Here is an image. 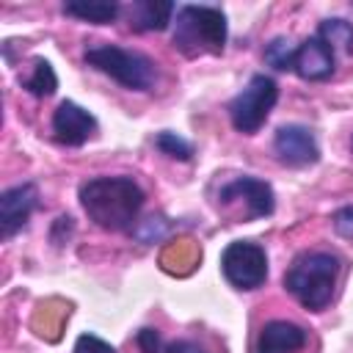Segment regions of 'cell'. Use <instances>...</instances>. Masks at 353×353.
<instances>
[{
  "mask_svg": "<svg viewBox=\"0 0 353 353\" xmlns=\"http://www.w3.org/2000/svg\"><path fill=\"white\" fill-rule=\"evenodd\" d=\"M63 14L77 17L83 22H94V25H108L121 14V6L108 0H72V3H63Z\"/></svg>",
  "mask_w": 353,
  "mask_h": 353,
  "instance_id": "14",
  "label": "cell"
},
{
  "mask_svg": "<svg viewBox=\"0 0 353 353\" xmlns=\"http://www.w3.org/2000/svg\"><path fill=\"white\" fill-rule=\"evenodd\" d=\"M279 99V85L268 74H254L248 85L229 102V119L232 127L243 135H254L270 116L273 105Z\"/></svg>",
  "mask_w": 353,
  "mask_h": 353,
  "instance_id": "5",
  "label": "cell"
},
{
  "mask_svg": "<svg viewBox=\"0 0 353 353\" xmlns=\"http://www.w3.org/2000/svg\"><path fill=\"white\" fill-rule=\"evenodd\" d=\"M334 232L339 237L353 240V204H347V207H342V210L334 212Z\"/></svg>",
  "mask_w": 353,
  "mask_h": 353,
  "instance_id": "20",
  "label": "cell"
},
{
  "mask_svg": "<svg viewBox=\"0 0 353 353\" xmlns=\"http://www.w3.org/2000/svg\"><path fill=\"white\" fill-rule=\"evenodd\" d=\"M309 342V331L290 320H270L254 342V353H298Z\"/></svg>",
  "mask_w": 353,
  "mask_h": 353,
  "instance_id": "12",
  "label": "cell"
},
{
  "mask_svg": "<svg viewBox=\"0 0 353 353\" xmlns=\"http://www.w3.org/2000/svg\"><path fill=\"white\" fill-rule=\"evenodd\" d=\"M171 44L188 55H221L226 44V17L215 6H179Z\"/></svg>",
  "mask_w": 353,
  "mask_h": 353,
  "instance_id": "3",
  "label": "cell"
},
{
  "mask_svg": "<svg viewBox=\"0 0 353 353\" xmlns=\"http://www.w3.org/2000/svg\"><path fill=\"white\" fill-rule=\"evenodd\" d=\"M74 353H116V347L97 334H80L74 342Z\"/></svg>",
  "mask_w": 353,
  "mask_h": 353,
  "instance_id": "19",
  "label": "cell"
},
{
  "mask_svg": "<svg viewBox=\"0 0 353 353\" xmlns=\"http://www.w3.org/2000/svg\"><path fill=\"white\" fill-rule=\"evenodd\" d=\"M85 63L97 72L108 74L119 85L130 91H149L157 83L154 61L138 50H127L119 44H94L85 50Z\"/></svg>",
  "mask_w": 353,
  "mask_h": 353,
  "instance_id": "4",
  "label": "cell"
},
{
  "mask_svg": "<svg viewBox=\"0 0 353 353\" xmlns=\"http://www.w3.org/2000/svg\"><path fill=\"white\" fill-rule=\"evenodd\" d=\"M97 132V119L72 99H63L52 113V135L63 146H83Z\"/></svg>",
  "mask_w": 353,
  "mask_h": 353,
  "instance_id": "10",
  "label": "cell"
},
{
  "mask_svg": "<svg viewBox=\"0 0 353 353\" xmlns=\"http://www.w3.org/2000/svg\"><path fill=\"white\" fill-rule=\"evenodd\" d=\"M176 14V6L168 3V0H138L130 6V28L138 30V33H146V30H165Z\"/></svg>",
  "mask_w": 353,
  "mask_h": 353,
  "instance_id": "13",
  "label": "cell"
},
{
  "mask_svg": "<svg viewBox=\"0 0 353 353\" xmlns=\"http://www.w3.org/2000/svg\"><path fill=\"white\" fill-rule=\"evenodd\" d=\"M22 85H25L33 97H52L55 88H58V77H55L50 61L36 58V61H33V72H30V77H25Z\"/></svg>",
  "mask_w": 353,
  "mask_h": 353,
  "instance_id": "16",
  "label": "cell"
},
{
  "mask_svg": "<svg viewBox=\"0 0 353 353\" xmlns=\"http://www.w3.org/2000/svg\"><path fill=\"white\" fill-rule=\"evenodd\" d=\"M221 270L234 290H259L268 279V256L259 243L234 240L221 254Z\"/></svg>",
  "mask_w": 353,
  "mask_h": 353,
  "instance_id": "6",
  "label": "cell"
},
{
  "mask_svg": "<svg viewBox=\"0 0 353 353\" xmlns=\"http://www.w3.org/2000/svg\"><path fill=\"white\" fill-rule=\"evenodd\" d=\"M39 207V190L33 182H22V185H14L8 188L3 196H0V232L3 237H14L25 223L28 218L36 212Z\"/></svg>",
  "mask_w": 353,
  "mask_h": 353,
  "instance_id": "9",
  "label": "cell"
},
{
  "mask_svg": "<svg viewBox=\"0 0 353 353\" xmlns=\"http://www.w3.org/2000/svg\"><path fill=\"white\" fill-rule=\"evenodd\" d=\"M336 66V52L314 33L295 47L292 72L303 80H328Z\"/></svg>",
  "mask_w": 353,
  "mask_h": 353,
  "instance_id": "11",
  "label": "cell"
},
{
  "mask_svg": "<svg viewBox=\"0 0 353 353\" xmlns=\"http://www.w3.org/2000/svg\"><path fill=\"white\" fill-rule=\"evenodd\" d=\"M295 47L287 36H276L268 47H265V61L279 69V72H292V61H295Z\"/></svg>",
  "mask_w": 353,
  "mask_h": 353,
  "instance_id": "17",
  "label": "cell"
},
{
  "mask_svg": "<svg viewBox=\"0 0 353 353\" xmlns=\"http://www.w3.org/2000/svg\"><path fill=\"white\" fill-rule=\"evenodd\" d=\"M160 353H207L199 342H190V339H176V342H168L163 345Z\"/></svg>",
  "mask_w": 353,
  "mask_h": 353,
  "instance_id": "22",
  "label": "cell"
},
{
  "mask_svg": "<svg viewBox=\"0 0 353 353\" xmlns=\"http://www.w3.org/2000/svg\"><path fill=\"white\" fill-rule=\"evenodd\" d=\"M342 262L331 251H303L284 273V290L309 312H323L336 290Z\"/></svg>",
  "mask_w": 353,
  "mask_h": 353,
  "instance_id": "2",
  "label": "cell"
},
{
  "mask_svg": "<svg viewBox=\"0 0 353 353\" xmlns=\"http://www.w3.org/2000/svg\"><path fill=\"white\" fill-rule=\"evenodd\" d=\"M80 204L99 229L124 232L143 207V190L130 176H94L80 185Z\"/></svg>",
  "mask_w": 353,
  "mask_h": 353,
  "instance_id": "1",
  "label": "cell"
},
{
  "mask_svg": "<svg viewBox=\"0 0 353 353\" xmlns=\"http://www.w3.org/2000/svg\"><path fill=\"white\" fill-rule=\"evenodd\" d=\"M154 146L163 152V154H168V157H176V160H190L193 157V146L182 138V135H176V132H160L157 138H154Z\"/></svg>",
  "mask_w": 353,
  "mask_h": 353,
  "instance_id": "18",
  "label": "cell"
},
{
  "mask_svg": "<svg viewBox=\"0 0 353 353\" xmlns=\"http://www.w3.org/2000/svg\"><path fill=\"white\" fill-rule=\"evenodd\" d=\"M273 152H276L279 163L292 165V168L312 165V163L320 160L317 138L303 124H284V127H279L276 138H273Z\"/></svg>",
  "mask_w": 353,
  "mask_h": 353,
  "instance_id": "8",
  "label": "cell"
},
{
  "mask_svg": "<svg viewBox=\"0 0 353 353\" xmlns=\"http://www.w3.org/2000/svg\"><path fill=\"white\" fill-rule=\"evenodd\" d=\"M317 36L334 50V52H353V25L347 19H323L317 28Z\"/></svg>",
  "mask_w": 353,
  "mask_h": 353,
  "instance_id": "15",
  "label": "cell"
},
{
  "mask_svg": "<svg viewBox=\"0 0 353 353\" xmlns=\"http://www.w3.org/2000/svg\"><path fill=\"white\" fill-rule=\"evenodd\" d=\"M138 345L143 353H160L163 350V342H160V334L154 328H141L138 331Z\"/></svg>",
  "mask_w": 353,
  "mask_h": 353,
  "instance_id": "21",
  "label": "cell"
},
{
  "mask_svg": "<svg viewBox=\"0 0 353 353\" xmlns=\"http://www.w3.org/2000/svg\"><path fill=\"white\" fill-rule=\"evenodd\" d=\"M350 149H353V138H350Z\"/></svg>",
  "mask_w": 353,
  "mask_h": 353,
  "instance_id": "23",
  "label": "cell"
},
{
  "mask_svg": "<svg viewBox=\"0 0 353 353\" xmlns=\"http://www.w3.org/2000/svg\"><path fill=\"white\" fill-rule=\"evenodd\" d=\"M218 199H221V204H223V207L243 204V207H245L243 221L268 218V215L276 210L273 188H270L265 179H256V176H237V179H232L229 185H223V188H221Z\"/></svg>",
  "mask_w": 353,
  "mask_h": 353,
  "instance_id": "7",
  "label": "cell"
}]
</instances>
